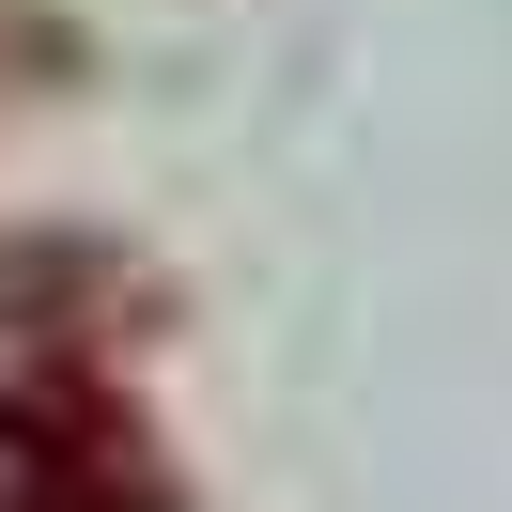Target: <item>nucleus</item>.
<instances>
[{"instance_id":"obj_1","label":"nucleus","mask_w":512,"mask_h":512,"mask_svg":"<svg viewBox=\"0 0 512 512\" xmlns=\"http://www.w3.org/2000/svg\"><path fill=\"white\" fill-rule=\"evenodd\" d=\"M0 512H109L94 450H78L63 419H32V404H0Z\"/></svg>"}]
</instances>
